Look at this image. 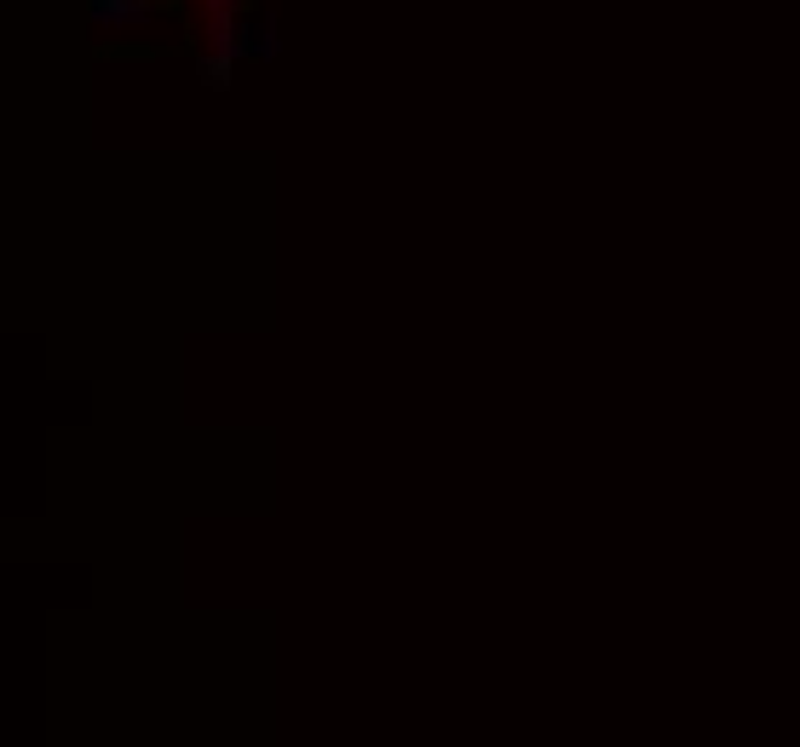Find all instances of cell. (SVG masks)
<instances>
[{
  "mask_svg": "<svg viewBox=\"0 0 800 747\" xmlns=\"http://www.w3.org/2000/svg\"><path fill=\"white\" fill-rule=\"evenodd\" d=\"M98 58H110V64H156L162 46H150V41H110V46H98Z\"/></svg>",
  "mask_w": 800,
  "mask_h": 747,
  "instance_id": "1",
  "label": "cell"
},
{
  "mask_svg": "<svg viewBox=\"0 0 800 747\" xmlns=\"http://www.w3.org/2000/svg\"><path fill=\"white\" fill-rule=\"evenodd\" d=\"M202 81L208 87H231V58H202Z\"/></svg>",
  "mask_w": 800,
  "mask_h": 747,
  "instance_id": "2",
  "label": "cell"
}]
</instances>
